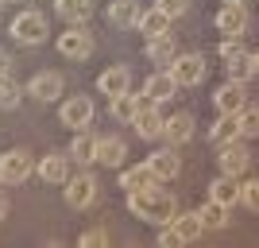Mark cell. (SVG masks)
<instances>
[{"instance_id":"7","label":"cell","mask_w":259,"mask_h":248,"mask_svg":"<svg viewBox=\"0 0 259 248\" xmlns=\"http://www.w3.org/2000/svg\"><path fill=\"white\" fill-rule=\"evenodd\" d=\"M0 167H4V183H27L35 171V159H31V151H8V155H0Z\"/></svg>"},{"instance_id":"41","label":"cell","mask_w":259,"mask_h":248,"mask_svg":"<svg viewBox=\"0 0 259 248\" xmlns=\"http://www.w3.org/2000/svg\"><path fill=\"white\" fill-rule=\"evenodd\" d=\"M221 4H244V0H221Z\"/></svg>"},{"instance_id":"43","label":"cell","mask_w":259,"mask_h":248,"mask_svg":"<svg viewBox=\"0 0 259 248\" xmlns=\"http://www.w3.org/2000/svg\"><path fill=\"white\" fill-rule=\"evenodd\" d=\"M0 8H4V0H0Z\"/></svg>"},{"instance_id":"20","label":"cell","mask_w":259,"mask_h":248,"mask_svg":"<svg viewBox=\"0 0 259 248\" xmlns=\"http://www.w3.org/2000/svg\"><path fill=\"white\" fill-rule=\"evenodd\" d=\"M54 12L66 23H85L93 16V0H54Z\"/></svg>"},{"instance_id":"15","label":"cell","mask_w":259,"mask_h":248,"mask_svg":"<svg viewBox=\"0 0 259 248\" xmlns=\"http://www.w3.org/2000/svg\"><path fill=\"white\" fill-rule=\"evenodd\" d=\"M162 140L166 144H186V140H194V117L190 113H174V117H166V124H162Z\"/></svg>"},{"instance_id":"31","label":"cell","mask_w":259,"mask_h":248,"mask_svg":"<svg viewBox=\"0 0 259 248\" xmlns=\"http://www.w3.org/2000/svg\"><path fill=\"white\" fill-rule=\"evenodd\" d=\"M23 97V89L12 82V78H0V109H16Z\"/></svg>"},{"instance_id":"9","label":"cell","mask_w":259,"mask_h":248,"mask_svg":"<svg viewBox=\"0 0 259 248\" xmlns=\"http://www.w3.org/2000/svg\"><path fill=\"white\" fill-rule=\"evenodd\" d=\"M132 124H136V132H140V140H162V124H166V117L159 113V105L147 101V105L136 113Z\"/></svg>"},{"instance_id":"11","label":"cell","mask_w":259,"mask_h":248,"mask_svg":"<svg viewBox=\"0 0 259 248\" xmlns=\"http://www.w3.org/2000/svg\"><path fill=\"white\" fill-rule=\"evenodd\" d=\"M217 27H221V35H244L248 31V8L244 4H221Z\"/></svg>"},{"instance_id":"33","label":"cell","mask_w":259,"mask_h":248,"mask_svg":"<svg viewBox=\"0 0 259 248\" xmlns=\"http://www.w3.org/2000/svg\"><path fill=\"white\" fill-rule=\"evenodd\" d=\"M240 202L248 205V209H259V179H251V183L240 186Z\"/></svg>"},{"instance_id":"8","label":"cell","mask_w":259,"mask_h":248,"mask_svg":"<svg viewBox=\"0 0 259 248\" xmlns=\"http://www.w3.org/2000/svg\"><path fill=\"white\" fill-rule=\"evenodd\" d=\"M97 179L93 174H77V179H66V202L74 205V209H85V205L97 202Z\"/></svg>"},{"instance_id":"40","label":"cell","mask_w":259,"mask_h":248,"mask_svg":"<svg viewBox=\"0 0 259 248\" xmlns=\"http://www.w3.org/2000/svg\"><path fill=\"white\" fill-rule=\"evenodd\" d=\"M4 214H8V202H4V198H0V217H4Z\"/></svg>"},{"instance_id":"23","label":"cell","mask_w":259,"mask_h":248,"mask_svg":"<svg viewBox=\"0 0 259 248\" xmlns=\"http://www.w3.org/2000/svg\"><path fill=\"white\" fill-rule=\"evenodd\" d=\"M209 198H217V202H225V205H236V202H240V183H236V174H221V179H213Z\"/></svg>"},{"instance_id":"25","label":"cell","mask_w":259,"mask_h":248,"mask_svg":"<svg viewBox=\"0 0 259 248\" xmlns=\"http://www.w3.org/2000/svg\"><path fill=\"white\" fill-rule=\"evenodd\" d=\"M174 229H178V237H182V244H194L197 237H201V229H205V221L197 214H174V221H170Z\"/></svg>"},{"instance_id":"21","label":"cell","mask_w":259,"mask_h":248,"mask_svg":"<svg viewBox=\"0 0 259 248\" xmlns=\"http://www.w3.org/2000/svg\"><path fill=\"white\" fill-rule=\"evenodd\" d=\"M70 159H74V163H85V167H93V163H97V136L77 132L74 144H70Z\"/></svg>"},{"instance_id":"17","label":"cell","mask_w":259,"mask_h":248,"mask_svg":"<svg viewBox=\"0 0 259 248\" xmlns=\"http://www.w3.org/2000/svg\"><path fill=\"white\" fill-rule=\"evenodd\" d=\"M147 167L155 171V179H159V183H170L174 174L182 171V159H178V151L162 148V151H155L151 159H147Z\"/></svg>"},{"instance_id":"3","label":"cell","mask_w":259,"mask_h":248,"mask_svg":"<svg viewBox=\"0 0 259 248\" xmlns=\"http://www.w3.org/2000/svg\"><path fill=\"white\" fill-rule=\"evenodd\" d=\"M170 70V78L178 82V89H190V86H197L201 78H205V58L201 54H174V62L166 66Z\"/></svg>"},{"instance_id":"10","label":"cell","mask_w":259,"mask_h":248,"mask_svg":"<svg viewBox=\"0 0 259 248\" xmlns=\"http://www.w3.org/2000/svg\"><path fill=\"white\" fill-rule=\"evenodd\" d=\"M217 163H221V174H244V171H248V163H251V155H248L244 144L232 140V144H221Z\"/></svg>"},{"instance_id":"2","label":"cell","mask_w":259,"mask_h":248,"mask_svg":"<svg viewBox=\"0 0 259 248\" xmlns=\"http://www.w3.org/2000/svg\"><path fill=\"white\" fill-rule=\"evenodd\" d=\"M58 54L74 58V62L89 58V54H93V31H89L85 23H70V27L58 35Z\"/></svg>"},{"instance_id":"39","label":"cell","mask_w":259,"mask_h":248,"mask_svg":"<svg viewBox=\"0 0 259 248\" xmlns=\"http://www.w3.org/2000/svg\"><path fill=\"white\" fill-rule=\"evenodd\" d=\"M248 62H251V74L259 78V51H255V54H248Z\"/></svg>"},{"instance_id":"5","label":"cell","mask_w":259,"mask_h":248,"mask_svg":"<svg viewBox=\"0 0 259 248\" xmlns=\"http://www.w3.org/2000/svg\"><path fill=\"white\" fill-rule=\"evenodd\" d=\"M213 105H217V113H225V117H236L240 109L248 105V89H244V82H232V78H228L225 86L213 93Z\"/></svg>"},{"instance_id":"6","label":"cell","mask_w":259,"mask_h":248,"mask_svg":"<svg viewBox=\"0 0 259 248\" xmlns=\"http://www.w3.org/2000/svg\"><path fill=\"white\" fill-rule=\"evenodd\" d=\"M58 120H62L66 128H85L89 120H93V101L74 93V97H66L62 109H58Z\"/></svg>"},{"instance_id":"35","label":"cell","mask_w":259,"mask_h":248,"mask_svg":"<svg viewBox=\"0 0 259 248\" xmlns=\"http://www.w3.org/2000/svg\"><path fill=\"white\" fill-rule=\"evenodd\" d=\"M155 8H162V12L174 20V16H182V12L190 8V0H155Z\"/></svg>"},{"instance_id":"42","label":"cell","mask_w":259,"mask_h":248,"mask_svg":"<svg viewBox=\"0 0 259 248\" xmlns=\"http://www.w3.org/2000/svg\"><path fill=\"white\" fill-rule=\"evenodd\" d=\"M0 183H4V167H0Z\"/></svg>"},{"instance_id":"14","label":"cell","mask_w":259,"mask_h":248,"mask_svg":"<svg viewBox=\"0 0 259 248\" xmlns=\"http://www.w3.org/2000/svg\"><path fill=\"white\" fill-rule=\"evenodd\" d=\"M27 93H31L35 101H54V97H62V78L51 74V70H43V74H35L31 82H27Z\"/></svg>"},{"instance_id":"22","label":"cell","mask_w":259,"mask_h":248,"mask_svg":"<svg viewBox=\"0 0 259 248\" xmlns=\"http://www.w3.org/2000/svg\"><path fill=\"white\" fill-rule=\"evenodd\" d=\"M155 183H159V179H155V171L147 167V163L120 171V186H124V190H143V186H155Z\"/></svg>"},{"instance_id":"12","label":"cell","mask_w":259,"mask_h":248,"mask_svg":"<svg viewBox=\"0 0 259 248\" xmlns=\"http://www.w3.org/2000/svg\"><path fill=\"white\" fill-rule=\"evenodd\" d=\"M178 93V82L170 78V70H159V74L147 78V86H143V97L151 101V105H162V101H170Z\"/></svg>"},{"instance_id":"4","label":"cell","mask_w":259,"mask_h":248,"mask_svg":"<svg viewBox=\"0 0 259 248\" xmlns=\"http://www.w3.org/2000/svg\"><path fill=\"white\" fill-rule=\"evenodd\" d=\"M12 35H16L20 43H27V47L43 43L47 39V16L43 12H20V16L12 20Z\"/></svg>"},{"instance_id":"13","label":"cell","mask_w":259,"mask_h":248,"mask_svg":"<svg viewBox=\"0 0 259 248\" xmlns=\"http://www.w3.org/2000/svg\"><path fill=\"white\" fill-rule=\"evenodd\" d=\"M97 89L112 101V97H120V93H128V89H132V74L124 70V66H108L105 74L97 78Z\"/></svg>"},{"instance_id":"32","label":"cell","mask_w":259,"mask_h":248,"mask_svg":"<svg viewBox=\"0 0 259 248\" xmlns=\"http://www.w3.org/2000/svg\"><path fill=\"white\" fill-rule=\"evenodd\" d=\"M225 70H228V78H232V82H248V78H255V74H251V62H248V54H240V58L225 62Z\"/></svg>"},{"instance_id":"38","label":"cell","mask_w":259,"mask_h":248,"mask_svg":"<svg viewBox=\"0 0 259 248\" xmlns=\"http://www.w3.org/2000/svg\"><path fill=\"white\" fill-rule=\"evenodd\" d=\"M0 78H12V58L0 51Z\"/></svg>"},{"instance_id":"30","label":"cell","mask_w":259,"mask_h":248,"mask_svg":"<svg viewBox=\"0 0 259 248\" xmlns=\"http://www.w3.org/2000/svg\"><path fill=\"white\" fill-rule=\"evenodd\" d=\"M236 120H240V136H259V105H244Z\"/></svg>"},{"instance_id":"24","label":"cell","mask_w":259,"mask_h":248,"mask_svg":"<svg viewBox=\"0 0 259 248\" xmlns=\"http://www.w3.org/2000/svg\"><path fill=\"white\" fill-rule=\"evenodd\" d=\"M174 35H155L151 43H147V58H151L155 66H170L174 62Z\"/></svg>"},{"instance_id":"29","label":"cell","mask_w":259,"mask_h":248,"mask_svg":"<svg viewBox=\"0 0 259 248\" xmlns=\"http://www.w3.org/2000/svg\"><path fill=\"white\" fill-rule=\"evenodd\" d=\"M140 109H143V101L132 97V89H128V93H120V97H112V117H116L120 124H132Z\"/></svg>"},{"instance_id":"44","label":"cell","mask_w":259,"mask_h":248,"mask_svg":"<svg viewBox=\"0 0 259 248\" xmlns=\"http://www.w3.org/2000/svg\"><path fill=\"white\" fill-rule=\"evenodd\" d=\"M4 4H8V0H4Z\"/></svg>"},{"instance_id":"36","label":"cell","mask_w":259,"mask_h":248,"mask_svg":"<svg viewBox=\"0 0 259 248\" xmlns=\"http://www.w3.org/2000/svg\"><path fill=\"white\" fill-rule=\"evenodd\" d=\"M77 244H85V248H93V244H108V233L105 229H89V233H81V240Z\"/></svg>"},{"instance_id":"18","label":"cell","mask_w":259,"mask_h":248,"mask_svg":"<svg viewBox=\"0 0 259 248\" xmlns=\"http://www.w3.org/2000/svg\"><path fill=\"white\" fill-rule=\"evenodd\" d=\"M140 0H112L108 4V20L116 23V27H136L140 23Z\"/></svg>"},{"instance_id":"28","label":"cell","mask_w":259,"mask_h":248,"mask_svg":"<svg viewBox=\"0 0 259 248\" xmlns=\"http://www.w3.org/2000/svg\"><path fill=\"white\" fill-rule=\"evenodd\" d=\"M236 136H240V120L236 117H225V113H221V120L209 128V140H213L217 148H221V144H232Z\"/></svg>"},{"instance_id":"19","label":"cell","mask_w":259,"mask_h":248,"mask_svg":"<svg viewBox=\"0 0 259 248\" xmlns=\"http://www.w3.org/2000/svg\"><path fill=\"white\" fill-rule=\"evenodd\" d=\"M124 155H128V144L120 140V136H105V140H97V163H105V167H120Z\"/></svg>"},{"instance_id":"27","label":"cell","mask_w":259,"mask_h":248,"mask_svg":"<svg viewBox=\"0 0 259 248\" xmlns=\"http://www.w3.org/2000/svg\"><path fill=\"white\" fill-rule=\"evenodd\" d=\"M197 217L205 221V229H225V225H228V205L217 202V198H209V202L197 209Z\"/></svg>"},{"instance_id":"34","label":"cell","mask_w":259,"mask_h":248,"mask_svg":"<svg viewBox=\"0 0 259 248\" xmlns=\"http://www.w3.org/2000/svg\"><path fill=\"white\" fill-rule=\"evenodd\" d=\"M244 54V47H240V35H228L225 43H221V58L225 62H232V58H240Z\"/></svg>"},{"instance_id":"37","label":"cell","mask_w":259,"mask_h":248,"mask_svg":"<svg viewBox=\"0 0 259 248\" xmlns=\"http://www.w3.org/2000/svg\"><path fill=\"white\" fill-rule=\"evenodd\" d=\"M159 244H162V248H174V244H182L178 229H174V225H162V233H159Z\"/></svg>"},{"instance_id":"16","label":"cell","mask_w":259,"mask_h":248,"mask_svg":"<svg viewBox=\"0 0 259 248\" xmlns=\"http://www.w3.org/2000/svg\"><path fill=\"white\" fill-rule=\"evenodd\" d=\"M35 171H39V179L43 183H66L70 179V155H43V159L35 163Z\"/></svg>"},{"instance_id":"1","label":"cell","mask_w":259,"mask_h":248,"mask_svg":"<svg viewBox=\"0 0 259 248\" xmlns=\"http://www.w3.org/2000/svg\"><path fill=\"white\" fill-rule=\"evenodd\" d=\"M128 209L140 221H151V225H170L174 214H178V202L166 190H155V186H143V190H128Z\"/></svg>"},{"instance_id":"26","label":"cell","mask_w":259,"mask_h":248,"mask_svg":"<svg viewBox=\"0 0 259 248\" xmlns=\"http://www.w3.org/2000/svg\"><path fill=\"white\" fill-rule=\"evenodd\" d=\"M136 27H140L147 39H155V35H166V27H170V16H166L162 8H151V12H143V16H140V23H136Z\"/></svg>"}]
</instances>
